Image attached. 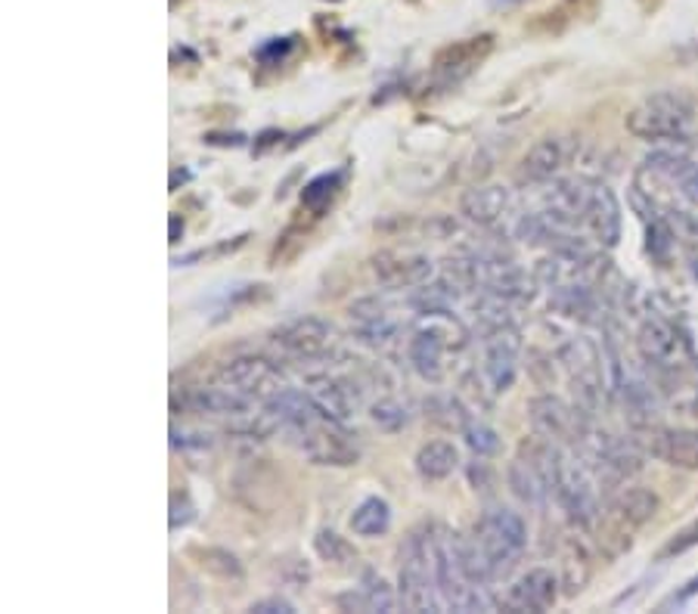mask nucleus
I'll return each instance as SVG.
<instances>
[{"instance_id":"7","label":"nucleus","mask_w":698,"mask_h":614,"mask_svg":"<svg viewBox=\"0 0 698 614\" xmlns=\"http://www.w3.org/2000/svg\"><path fill=\"white\" fill-rule=\"evenodd\" d=\"M578 447H581V456H584L586 466L593 469V475L612 481V485H621V481L634 478L643 469L639 441H631V437H617L612 432H600V428L590 425V432H586Z\"/></svg>"},{"instance_id":"2","label":"nucleus","mask_w":698,"mask_h":614,"mask_svg":"<svg viewBox=\"0 0 698 614\" xmlns=\"http://www.w3.org/2000/svg\"><path fill=\"white\" fill-rule=\"evenodd\" d=\"M398 596L406 612H441L444 602L438 593L432 531L406 533L401 543V571H398Z\"/></svg>"},{"instance_id":"6","label":"nucleus","mask_w":698,"mask_h":614,"mask_svg":"<svg viewBox=\"0 0 698 614\" xmlns=\"http://www.w3.org/2000/svg\"><path fill=\"white\" fill-rule=\"evenodd\" d=\"M475 543L487 555L494 578H506L528 550V525L519 512L497 506L475 525Z\"/></svg>"},{"instance_id":"33","label":"nucleus","mask_w":698,"mask_h":614,"mask_svg":"<svg viewBox=\"0 0 698 614\" xmlns=\"http://www.w3.org/2000/svg\"><path fill=\"white\" fill-rule=\"evenodd\" d=\"M264 289H267V286H258V283H233V286H224V289L214 295L212 305L218 307V317H228L233 310L258 301L261 295H264Z\"/></svg>"},{"instance_id":"21","label":"nucleus","mask_w":698,"mask_h":614,"mask_svg":"<svg viewBox=\"0 0 698 614\" xmlns=\"http://www.w3.org/2000/svg\"><path fill=\"white\" fill-rule=\"evenodd\" d=\"M183 404L190 413H199V416H214V420H230L240 422L245 416L255 413V401H248L236 391L224 389V385H209V389H193L187 391Z\"/></svg>"},{"instance_id":"37","label":"nucleus","mask_w":698,"mask_h":614,"mask_svg":"<svg viewBox=\"0 0 698 614\" xmlns=\"http://www.w3.org/2000/svg\"><path fill=\"white\" fill-rule=\"evenodd\" d=\"M665 214L670 226H674V233H677V243L686 252L698 248V214H692L689 209H665Z\"/></svg>"},{"instance_id":"3","label":"nucleus","mask_w":698,"mask_h":614,"mask_svg":"<svg viewBox=\"0 0 698 614\" xmlns=\"http://www.w3.org/2000/svg\"><path fill=\"white\" fill-rule=\"evenodd\" d=\"M636 354L655 372V379H683L696 367L692 345L662 314H646L636 329Z\"/></svg>"},{"instance_id":"23","label":"nucleus","mask_w":698,"mask_h":614,"mask_svg":"<svg viewBox=\"0 0 698 614\" xmlns=\"http://www.w3.org/2000/svg\"><path fill=\"white\" fill-rule=\"evenodd\" d=\"M373 274L389 289H420L432 276V261L425 255H401L382 252L373 258Z\"/></svg>"},{"instance_id":"20","label":"nucleus","mask_w":698,"mask_h":614,"mask_svg":"<svg viewBox=\"0 0 698 614\" xmlns=\"http://www.w3.org/2000/svg\"><path fill=\"white\" fill-rule=\"evenodd\" d=\"M358 385L351 379H341L332 372L314 375L308 382V394L314 404L320 406V413L336 422H348L358 410Z\"/></svg>"},{"instance_id":"8","label":"nucleus","mask_w":698,"mask_h":614,"mask_svg":"<svg viewBox=\"0 0 698 614\" xmlns=\"http://www.w3.org/2000/svg\"><path fill=\"white\" fill-rule=\"evenodd\" d=\"M298 451L308 456L314 466H332V469H348L360 463V444L355 435L345 428V422H336L324 416L308 428L295 432Z\"/></svg>"},{"instance_id":"26","label":"nucleus","mask_w":698,"mask_h":614,"mask_svg":"<svg viewBox=\"0 0 698 614\" xmlns=\"http://www.w3.org/2000/svg\"><path fill=\"white\" fill-rule=\"evenodd\" d=\"M348 314H351V320H355V329H358V336L367 345H373V348H382V345H389L394 336H398V326L394 320L389 317V305L382 301V298H360L355 305L348 307Z\"/></svg>"},{"instance_id":"17","label":"nucleus","mask_w":698,"mask_h":614,"mask_svg":"<svg viewBox=\"0 0 698 614\" xmlns=\"http://www.w3.org/2000/svg\"><path fill=\"white\" fill-rule=\"evenodd\" d=\"M571 162V144L565 137H543V140H537L528 152H525V159L519 165V183L521 187H543V183H550L556 180Z\"/></svg>"},{"instance_id":"19","label":"nucleus","mask_w":698,"mask_h":614,"mask_svg":"<svg viewBox=\"0 0 698 614\" xmlns=\"http://www.w3.org/2000/svg\"><path fill=\"white\" fill-rule=\"evenodd\" d=\"M612 398H617L624 404L636 432L639 428H649V425L658 422V391H655V385H652L646 375L631 372L624 367V372L617 375L615 389H612Z\"/></svg>"},{"instance_id":"5","label":"nucleus","mask_w":698,"mask_h":614,"mask_svg":"<svg viewBox=\"0 0 698 614\" xmlns=\"http://www.w3.org/2000/svg\"><path fill=\"white\" fill-rule=\"evenodd\" d=\"M552 500L562 506V512L578 525V528H596L602 518V502L596 494V475L584 463V456H571L559 451L556 459V475H552Z\"/></svg>"},{"instance_id":"38","label":"nucleus","mask_w":698,"mask_h":614,"mask_svg":"<svg viewBox=\"0 0 698 614\" xmlns=\"http://www.w3.org/2000/svg\"><path fill=\"white\" fill-rule=\"evenodd\" d=\"M295 50V38H271V41H264L258 50H255V56H258L261 65H279L286 63V56Z\"/></svg>"},{"instance_id":"42","label":"nucleus","mask_w":698,"mask_h":614,"mask_svg":"<svg viewBox=\"0 0 698 614\" xmlns=\"http://www.w3.org/2000/svg\"><path fill=\"white\" fill-rule=\"evenodd\" d=\"M193 518H195V509H193V502H190V497H187V494H174V497H171V531L187 528Z\"/></svg>"},{"instance_id":"39","label":"nucleus","mask_w":698,"mask_h":614,"mask_svg":"<svg viewBox=\"0 0 698 614\" xmlns=\"http://www.w3.org/2000/svg\"><path fill=\"white\" fill-rule=\"evenodd\" d=\"M698 547V518L692 525H686L683 531H677L670 537V543H667L665 550H662V559H674V555H683V552L696 550Z\"/></svg>"},{"instance_id":"36","label":"nucleus","mask_w":698,"mask_h":614,"mask_svg":"<svg viewBox=\"0 0 698 614\" xmlns=\"http://www.w3.org/2000/svg\"><path fill=\"white\" fill-rule=\"evenodd\" d=\"M199 555V565L205 568V571H212L218 578H233V581H240L243 578V565H240V559L233 555L230 550H218V547H209V550H195Z\"/></svg>"},{"instance_id":"40","label":"nucleus","mask_w":698,"mask_h":614,"mask_svg":"<svg viewBox=\"0 0 698 614\" xmlns=\"http://www.w3.org/2000/svg\"><path fill=\"white\" fill-rule=\"evenodd\" d=\"M245 240L248 236H236L233 243H221V245H214V248H202V252H190V255H183V258H178L174 264H193V261H212V258H221V255H230V252H236V248H243Z\"/></svg>"},{"instance_id":"18","label":"nucleus","mask_w":698,"mask_h":614,"mask_svg":"<svg viewBox=\"0 0 698 614\" xmlns=\"http://www.w3.org/2000/svg\"><path fill=\"white\" fill-rule=\"evenodd\" d=\"M423 326L413 332V339L406 345V357H410V367L423 375L425 382H441L444 375V351H447V336L441 332L438 320L432 314H420Z\"/></svg>"},{"instance_id":"41","label":"nucleus","mask_w":698,"mask_h":614,"mask_svg":"<svg viewBox=\"0 0 698 614\" xmlns=\"http://www.w3.org/2000/svg\"><path fill=\"white\" fill-rule=\"evenodd\" d=\"M171 444H174L178 451H205L212 441H209V435H202V432H187V428L171 425Z\"/></svg>"},{"instance_id":"44","label":"nucleus","mask_w":698,"mask_h":614,"mask_svg":"<svg viewBox=\"0 0 698 614\" xmlns=\"http://www.w3.org/2000/svg\"><path fill=\"white\" fill-rule=\"evenodd\" d=\"M205 144H212V146H243L245 137H243V134H230V137H218V134H209V137H205Z\"/></svg>"},{"instance_id":"4","label":"nucleus","mask_w":698,"mask_h":614,"mask_svg":"<svg viewBox=\"0 0 698 614\" xmlns=\"http://www.w3.org/2000/svg\"><path fill=\"white\" fill-rule=\"evenodd\" d=\"M559 363L569 375L571 391H574V404L584 406L586 413H600L602 401L609 391V363H605V351L593 339L586 336H571V339L562 341L559 348Z\"/></svg>"},{"instance_id":"11","label":"nucleus","mask_w":698,"mask_h":614,"mask_svg":"<svg viewBox=\"0 0 698 614\" xmlns=\"http://www.w3.org/2000/svg\"><path fill=\"white\" fill-rule=\"evenodd\" d=\"M531 425L540 437L556 441V444H581L584 435L590 432V413L584 406L569 404L556 394H540L528 406Z\"/></svg>"},{"instance_id":"14","label":"nucleus","mask_w":698,"mask_h":614,"mask_svg":"<svg viewBox=\"0 0 698 614\" xmlns=\"http://www.w3.org/2000/svg\"><path fill=\"white\" fill-rule=\"evenodd\" d=\"M556 599H559V574L552 568H531L506 590L500 608L509 614H540L550 612Z\"/></svg>"},{"instance_id":"34","label":"nucleus","mask_w":698,"mask_h":614,"mask_svg":"<svg viewBox=\"0 0 698 614\" xmlns=\"http://www.w3.org/2000/svg\"><path fill=\"white\" fill-rule=\"evenodd\" d=\"M360 593H363L367 605H370V614H376V612L391 614L401 608V596H394V590H391L389 583L382 581L376 571H367V574H363Z\"/></svg>"},{"instance_id":"16","label":"nucleus","mask_w":698,"mask_h":614,"mask_svg":"<svg viewBox=\"0 0 698 614\" xmlns=\"http://www.w3.org/2000/svg\"><path fill=\"white\" fill-rule=\"evenodd\" d=\"M590 195H593V183L556 178L550 183H543V209L540 211L559 226L578 230L581 224H586Z\"/></svg>"},{"instance_id":"35","label":"nucleus","mask_w":698,"mask_h":614,"mask_svg":"<svg viewBox=\"0 0 698 614\" xmlns=\"http://www.w3.org/2000/svg\"><path fill=\"white\" fill-rule=\"evenodd\" d=\"M370 420H373L376 428H382V432L394 435V432L406 428V422H410V410H406L398 398H382V401H376V404L370 406Z\"/></svg>"},{"instance_id":"13","label":"nucleus","mask_w":698,"mask_h":614,"mask_svg":"<svg viewBox=\"0 0 698 614\" xmlns=\"http://www.w3.org/2000/svg\"><path fill=\"white\" fill-rule=\"evenodd\" d=\"M639 447L652 453L674 469H698V428H674V425H649L639 428Z\"/></svg>"},{"instance_id":"45","label":"nucleus","mask_w":698,"mask_h":614,"mask_svg":"<svg viewBox=\"0 0 698 614\" xmlns=\"http://www.w3.org/2000/svg\"><path fill=\"white\" fill-rule=\"evenodd\" d=\"M692 596H698V578H692V581L686 583V590H680L670 602H674V605H683V602H689Z\"/></svg>"},{"instance_id":"46","label":"nucleus","mask_w":698,"mask_h":614,"mask_svg":"<svg viewBox=\"0 0 698 614\" xmlns=\"http://www.w3.org/2000/svg\"><path fill=\"white\" fill-rule=\"evenodd\" d=\"M180 236H183V221L178 214H171V243H180Z\"/></svg>"},{"instance_id":"10","label":"nucleus","mask_w":698,"mask_h":614,"mask_svg":"<svg viewBox=\"0 0 698 614\" xmlns=\"http://www.w3.org/2000/svg\"><path fill=\"white\" fill-rule=\"evenodd\" d=\"M521 348L525 345L516 324L494 326L482 332V372H485L487 389L494 394H504L516 385Z\"/></svg>"},{"instance_id":"28","label":"nucleus","mask_w":698,"mask_h":614,"mask_svg":"<svg viewBox=\"0 0 698 614\" xmlns=\"http://www.w3.org/2000/svg\"><path fill=\"white\" fill-rule=\"evenodd\" d=\"M459 469V451L451 441H429L416 453V472L425 481H444Z\"/></svg>"},{"instance_id":"25","label":"nucleus","mask_w":698,"mask_h":614,"mask_svg":"<svg viewBox=\"0 0 698 614\" xmlns=\"http://www.w3.org/2000/svg\"><path fill=\"white\" fill-rule=\"evenodd\" d=\"M494 47V38L490 34H482V38H469V41H459L454 47L441 50L438 60H435V75H438L444 84L463 82L469 75L475 65L485 63V56Z\"/></svg>"},{"instance_id":"24","label":"nucleus","mask_w":698,"mask_h":614,"mask_svg":"<svg viewBox=\"0 0 698 614\" xmlns=\"http://www.w3.org/2000/svg\"><path fill=\"white\" fill-rule=\"evenodd\" d=\"M586 226L593 233V240L602 248H615L621 243V230H624V218H621V202L612 187L605 183H593V195H590V209H586Z\"/></svg>"},{"instance_id":"22","label":"nucleus","mask_w":698,"mask_h":614,"mask_svg":"<svg viewBox=\"0 0 698 614\" xmlns=\"http://www.w3.org/2000/svg\"><path fill=\"white\" fill-rule=\"evenodd\" d=\"M512 209V195L506 187H472L459 199V214L469 221V224L482 226V230H494L506 221V214Z\"/></svg>"},{"instance_id":"30","label":"nucleus","mask_w":698,"mask_h":614,"mask_svg":"<svg viewBox=\"0 0 698 614\" xmlns=\"http://www.w3.org/2000/svg\"><path fill=\"white\" fill-rule=\"evenodd\" d=\"M314 552L320 555V562L339 568V571H351V568L358 565V550L339 531H329V528L317 531V537H314Z\"/></svg>"},{"instance_id":"1","label":"nucleus","mask_w":698,"mask_h":614,"mask_svg":"<svg viewBox=\"0 0 698 614\" xmlns=\"http://www.w3.org/2000/svg\"><path fill=\"white\" fill-rule=\"evenodd\" d=\"M624 128L627 134H634L636 140L655 146L689 144L696 134V106L686 94L658 91L643 103H636L624 118Z\"/></svg>"},{"instance_id":"32","label":"nucleus","mask_w":698,"mask_h":614,"mask_svg":"<svg viewBox=\"0 0 698 614\" xmlns=\"http://www.w3.org/2000/svg\"><path fill=\"white\" fill-rule=\"evenodd\" d=\"M459 432H463V437H466V444H469V451L475 453V456H497L500 453V435L487 425V422L482 420H475V416H463V422H459Z\"/></svg>"},{"instance_id":"43","label":"nucleus","mask_w":698,"mask_h":614,"mask_svg":"<svg viewBox=\"0 0 698 614\" xmlns=\"http://www.w3.org/2000/svg\"><path fill=\"white\" fill-rule=\"evenodd\" d=\"M252 614H295V605L286 596H267L252 602Z\"/></svg>"},{"instance_id":"15","label":"nucleus","mask_w":698,"mask_h":614,"mask_svg":"<svg viewBox=\"0 0 698 614\" xmlns=\"http://www.w3.org/2000/svg\"><path fill=\"white\" fill-rule=\"evenodd\" d=\"M643 171L674 183L686 202L698 205V159L689 152V144L652 149L649 156L643 159Z\"/></svg>"},{"instance_id":"29","label":"nucleus","mask_w":698,"mask_h":614,"mask_svg":"<svg viewBox=\"0 0 698 614\" xmlns=\"http://www.w3.org/2000/svg\"><path fill=\"white\" fill-rule=\"evenodd\" d=\"M348 525H351V531L358 533V537H382V533H389V500H382V497H367V500H360V506L351 512V521H348Z\"/></svg>"},{"instance_id":"27","label":"nucleus","mask_w":698,"mask_h":614,"mask_svg":"<svg viewBox=\"0 0 698 614\" xmlns=\"http://www.w3.org/2000/svg\"><path fill=\"white\" fill-rule=\"evenodd\" d=\"M612 516L621 528H643L658 516V497L649 487H621L612 497Z\"/></svg>"},{"instance_id":"47","label":"nucleus","mask_w":698,"mask_h":614,"mask_svg":"<svg viewBox=\"0 0 698 614\" xmlns=\"http://www.w3.org/2000/svg\"><path fill=\"white\" fill-rule=\"evenodd\" d=\"M516 3H521V0H487L490 10H509V7H516Z\"/></svg>"},{"instance_id":"48","label":"nucleus","mask_w":698,"mask_h":614,"mask_svg":"<svg viewBox=\"0 0 698 614\" xmlns=\"http://www.w3.org/2000/svg\"><path fill=\"white\" fill-rule=\"evenodd\" d=\"M689 264H692V274L698 276V248H692V252H689Z\"/></svg>"},{"instance_id":"12","label":"nucleus","mask_w":698,"mask_h":614,"mask_svg":"<svg viewBox=\"0 0 698 614\" xmlns=\"http://www.w3.org/2000/svg\"><path fill=\"white\" fill-rule=\"evenodd\" d=\"M274 345L293 360H320L336 348V326L324 317H298L274 332Z\"/></svg>"},{"instance_id":"31","label":"nucleus","mask_w":698,"mask_h":614,"mask_svg":"<svg viewBox=\"0 0 698 614\" xmlns=\"http://www.w3.org/2000/svg\"><path fill=\"white\" fill-rule=\"evenodd\" d=\"M341 183H345V171H326L320 178H314L302 190V205L310 211V214H320V211L329 209V202L339 195Z\"/></svg>"},{"instance_id":"9","label":"nucleus","mask_w":698,"mask_h":614,"mask_svg":"<svg viewBox=\"0 0 698 614\" xmlns=\"http://www.w3.org/2000/svg\"><path fill=\"white\" fill-rule=\"evenodd\" d=\"M214 382L236 391V394H243L248 401H258V404H267V401H274L279 391L289 389L286 379H283V370L276 367L274 360L258 354L233 357L230 363H224L218 370Z\"/></svg>"}]
</instances>
